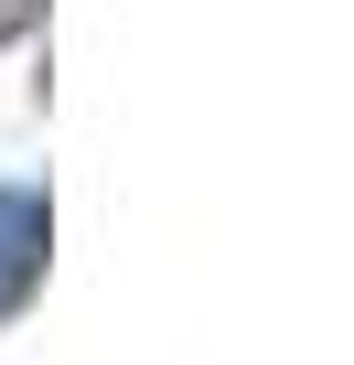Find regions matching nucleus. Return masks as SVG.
<instances>
[{"label":"nucleus","mask_w":354,"mask_h":365,"mask_svg":"<svg viewBox=\"0 0 354 365\" xmlns=\"http://www.w3.org/2000/svg\"><path fill=\"white\" fill-rule=\"evenodd\" d=\"M43 279V205L0 194V312H22V290Z\"/></svg>","instance_id":"1"},{"label":"nucleus","mask_w":354,"mask_h":365,"mask_svg":"<svg viewBox=\"0 0 354 365\" xmlns=\"http://www.w3.org/2000/svg\"><path fill=\"white\" fill-rule=\"evenodd\" d=\"M33 11H43V0H0V43H11V33H33Z\"/></svg>","instance_id":"2"}]
</instances>
